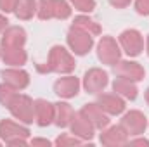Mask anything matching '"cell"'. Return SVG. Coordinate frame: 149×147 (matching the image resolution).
<instances>
[{"label": "cell", "instance_id": "9c48e42d", "mask_svg": "<svg viewBox=\"0 0 149 147\" xmlns=\"http://www.w3.org/2000/svg\"><path fill=\"white\" fill-rule=\"evenodd\" d=\"M114 73L116 76H121V78H127V80H132V81H141V80H144V76H146V69L139 64V62H135V61H118L114 66Z\"/></svg>", "mask_w": 149, "mask_h": 147}, {"label": "cell", "instance_id": "1f68e13d", "mask_svg": "<svg viewBox=\"0 0 149 147\" xmlns=\"http://www.w3.org/2000/svg\"><path fill=\"white\" fill-rule=\"evenodd\" d=\"M7 26H9V19H7V16H3L0 12V33H3Z\"/></svg>", "mask_w": 149, "mask_h": 147}, {"label": "cell", "instance_id": "2e32d148", "mask_svg": "<svg viewBox=\"0 0 149 147\" xmlns=\"http://www.w3.org/2000/svg\"><path fill=\"white\" fill-rule=\"evenodd\" d=\"M80 112H81V114H83L92 125H94V128L102 130V128H106V126L109 125V118H108V114L97 106V102L85 104V106L80 109Z\"/></svg>", "mask_w": 149, "mask_h": 147}, {"label": "cell", "instance_id": "3957f363", "mask_svg": "<svg viewBox=\"0 0 149 147\" xmlns=\"http://www.w3.org/2000/svg\"><path fill=\"white\" fill-rule=\"evenodd\" d=\"M7 109L10 111V114L16 119L23 121L26 125L33 123V119H35V102L24 94H16L12 97L10 104L7 106Z\"/></svg>", "mask_w": 149, "mask_h": 147}, {"label": "cell", "instance_id": "d4e9b609", "mask_svg": "<svg viewBox=\"0 0 149 147\" xmlns=\"http://www.w3.org/2000/svg\"><path fill=\"white\" fill-rule=\"evenodd\" d=\"M17 94V90H14V88H10L9 85H5V83H0V104L3 106V107H7L9 104H10V101H12V97Z\"/></svg>", "mask_w": 149, "mask_h": 147}, {"label": "cell", "instance_id": "5bb4252c", "mask_svg": "<svg viewBox=\"0 0 149 147\" xmlns=\"http://www.w3.org/2000/svg\"><path fill=\"white\" fill-rule=\"evenodd\" d=\"M70 128H71V133L76 135V137H80L81 140H90L92 137H94V125L78 111V112H74L73 118H71V123H70Z\"/></svg>", "mask_w": 149, "mask_h": 147}, {"label": "cell", "instance_id": "603a6c76", "mask_svg": "<svg viewBox=\"0 0 149 147\" xmlns=\"http://www.w3.org/2000/svg\"><path fill=\"white\" fill-rule=\"evenodd\" d=\"M37 16L42 21L54 19V0H38Z\"/></svg>", "mask_w": 149, "mask_h": 147}, {"label": "cell", "instance_id": "8fae6325", "mask_svg": "<svg viewBox=\"0 0 149 147\" xmlns=\"http://www.w3.org/2000/svg\"><path fill=\"white\" fill-rule=\"evenodd\" d=\"M95 102L106 114H111V116L121 114L125 111V101L118 94H104V92H101V94H97Z\"/></svg>", "mask_w": 149, "mask_h": 147}, {"label": "cell", "instance_id": "7a4b0ae2", "mask_svg": "<svg viewBox=\"0 0 149 147\" xmlns=\"http://www.w3.org/2000/svg\"><path fill=\"white\" fill-rule=\"evenodd\" d=\"M66 40H68V47L71 49L74 55H87L94 47V35L74 24H71Z\"/></svg>", "mask_w": 149, "mask_h": 147}, {"label": "cell", "instance_id": "4fadbf2b", "mask_svg": "<svg viewBox=\"0 0 149 147\" xmlns=\"http://www.w3.org/2000/svg\"><path fill=\"white\" fill-rule=\"evenodd\" d=\"M26 43V31L21 26H7L2 33V47L0 49H19Z\"/></svg>", "mask_w": 149, "mask_h": 147}, {"label": "cell", "instance_id": "ba28073f", "mask_svg": "<svg viewBox=\"0 0 149 147\" xmlns=\"http://www.w3.org/2000/svg\"><path fill=\"white\" fill-rule=\"evenodd\" d=\"M80 87H81V83L76 76L66 74V76H61L54 81V94L61 99H73L78 95Z\"/></svg>", "mask_w": 149, "mask_h": 147}, {"label": "cell", "instance_id": "52a82bcc", "mask_svg": "<svg viewBox=\"0 0 149 147\" xmlns=\"http://www.w3.org/2000/svg\"><path fill=\"white\" fill-rule=\"evenodd\" d=\"M108 83H109V76L101 68H92L83 76V88H85L87 94L97 95L108 87Z\"/></svg>", "mask_w": 149, "mask_h": 147}, {"label": "cell", "instance_id": "f546056e", "mask_svg": "<svg viewBox=\"0 0 149 147\" xmlns=\"http://www.w3.org/2000/svg\"><path fill=\"white\" fill-rule=\"evenodd\" d=\"M109 3L114 9H125V7H128L132 3V0H109Z\"/></svg>", "mask_w": 149, "mask_h": 147}, {"label": "cell", "instance_id": "4dcf8cb0", "mask_svg": "<svg viewBox=\"0 0 149 147\" xmlns=\"http://www.w3.org/2000/svg\"><path fill=\"white\" fill-rule=\"evenodd\" d=\"M30 144H31V146H45V147L52 146V142H49V140H45V139H33Z\"/></svg>", "mask_w": 149, "mask_h": 147}, {"label": "cell", "instance_id": "4316f807", "mask_svg": "<svg viewBox=\"0 0 149 147\" xmlns=\"http://www.w3.org/2000/svg\"><path fill=\"white\" fill-rule=\"evenodd\" d=\"M83 144V140L80 139V137H76V135H68V133H63L57 140H56V146H81Z\"/></svg>", "mask_w": 149, "mask_h": 147}, {"label": "cell", "instance_id": "9a60e30c", "mask_svg": "<svg viewBox=\"0 0 149 147\" xmlns=\"http://www.w3.org/2000/svg\"><path fill=\"white\" fill-rule=\"evenodd\" d=\"M56 118V104L45 101V99H37L35 101V121L38 126H49L54 123Z\"/></svg>", "mask_w": 149, "mask_h": 147}, {"label": "cell", "instance_id": "d6a6232c", "mask_svg": "<svg viewBox=\"0 0 149 147\" xmlns=\"http://www.w3.org/2000/svg\"><path fill=\"white\" fill-rule=\"evenodd\" d=\"M128 144H130V146H148V147H149V140H146V139H139V140H130V139H128Z\"/></svg>", "mask_w": 149, "mask_h": 147}, {"label": "cell", "instance_id": "30bf717a", "mask_svg": "<svg viewBox=\"0 0 149 147\" xmlns=\"http://www.w3.org/2000/svg\"><path fill=\"white\" fill-rule=\"evenodd\" d=\"M121 126L128 135H142L148 128V119L141 111H128L121 119Z\"/></svg>", "mask_w": 149, "mask_h": 147}, {"label": "cell", "instance_id": "277c9868", "mask_svg": "<svg viewBox=\"0 0 149 147\" xmlns=\"http://www.w3.org/2000/svg\"><path fill=\"white\" fill-rule=\"evenodd\" d=\"M30 135V130L12 119H2L0 121V137L9 146H26V137Z\"/></svg>", "mask_w": 149, "mask_h": 147}, {"label": "cell", "instance_id": "e0dca14e", "mask_svg": "<svg viewBox=\"0 0 149 147\" xmlns=\"http://www.w3.org/2000/svg\"><path fill=\"white\" fill-rule=\"evenodd\" d=\"M101 144H104V146H123V144H128V133H127V130L121 125L109 126L108 130H104L101 133Z\"/></svg>", "mask_w": 149, "mask_h": 147}, {"label": "cell", "instance_id": "ffe728a7", "mask_svg": "<svg viewBox=\"0 0 149 147\" xmlns=\"http://www.w3.org/2000/svg\"><path fill=\"white\" fill-rule=\"evenodd\" d=\"M38 2L37 0H17L16 7H14V14L17 19L21 21H28L37 14Z\"/></svg>", "mask_w": 149, "mask_h": 147}, {"label": "cell", "instance_id": "cb8c5ba5", "mask_svg": "<svg viewBox=\"0 0 149 147\" xmlns=\"http://www.w3.org/2000/svg\"><path fill=\"white\" fill-rule=\"evenodd\" d=\"M73 7L66 0H54V19H68L71 16Z\"/></svg>", "mask_w": 149, "mask_h": 147}, {"label": "cell", "instance_id": "d6986e66", "mask_svg": "<svg viewBox=\"0 0 149 147\" xmlns=\"http://www.w3.org/2000/svg\"><path fill=\"white\" fill-rule=\"evenodd\" d=\"M2 61L7 66L21 68L23 64H26L28 54H26L24 47H19V49H2Z\"/></svg>", "mask_w": 149, "mask_h": 147}, {"label": "cell", "instance_id": "6da1fadb", "mask_svg": "<svg viewBox=\"0 0 149 147\" xmlns=\"http://www.w3.org/2000/svg\"><path fill=\"white\" fill-rule=\"evenodd\" d=\"M38 73H61L68 74L71 73L76 68L74 57L71 55V52L63 47V45H54L49 52L47 62H37L35 64Z\"/></svg>", "mask_w": 149, "mask_h": 147}, {"label": "cell", "instance_id": "7402d4cb", "mask_svg": "<svg viewBox=\"0 0 149 147\" xmlns=\"http://www.w3.org/2000/svg\"><path fill=\"white\" fill-rule=\"evenodd\" d=\"M74 26H78V28H83L85 31H88L90 35H94V37H97V35H101V26H99V23H95L92 17H88V16H85V14H81V16H76L73 21Z\"/></svg>", "mask_w": 149, "mask_h": 147}, {"label": "cell", "instance_id": "e575fe53", "mask_svg": "<svg viewBox=\"0 0 149 147\" xmlns=\"http://www.w3.org/2000/svg\"><path fill=\"white\" fill-rule=\"evenodd\" d=\"M146 102H148V106H149V88L146 90Z\"/></svg>", "mask_w": 149, "mask_h": 147}, {"label": "cell", "instance_id": "5b68a950", "mask_svg": "<svg viewBox=\"0 0 149 147\" xmlns=\"http://www.w3.org/2000/svg\"><path fill=\"white\" fill-rule=\"evenodd\" d=\"M118 42H120L121 50H123L128 57H137V55H141L142 50H144V37H142V33H141L139 30H135V28H128V30L121 31Z\"/></svg>", "mask_w": 149, "mask_h": 147}, {"label": "cell", "instance_id": "f1b7e54d", "mask_svg": "<svg viewBox=\"0 0 149 147\" xmlns=\"http://www.w3.org/2000/svg\"><path fill=\"white\" fill-rule=\"evenodd\" d=\"M17 0H0V10L2 12H14V7H16Z\"/></svg>", "mask_w": 149, "mask_h": 147}, {"label": "cell", "instance_id": "8992f818", "mask_svg": "<svg viewBox=\"0 0 149 147\" xmlns=\"http://www.w3.org/2000/svg\"><path fill=\"white\" fill-rule=\"evenodd\" d=\"M97 57L102 64L114 66L121 59V47L113 37L106 35L99 40L97 43Z\"/></svg>", "mask_w": 149, "mask_h": 147}, {"label": "cell", "instance_id": "83f0119b", "mask_svg": "<svg viewBox=\"0 0 149 147\" xmlns=\"http://www.w3.org/2000/svg\"><path fill=\"white\" fill-rule=\"evenodd\" d=\"M135 10L139 16H149V0H135Z\"/></svg>", "mask_w": 149, "mask_h": 147}, {"label": "cell", "instance_id": "836d02e7", "mask_svg": "<svg viewBox=\"0 0 149 147\" xmlns=\"http://www.w3.org/2000/svg\"><path fill=\"white\" fill-rule=\"evenodd\" d=\"M146 50H148V55H149V35L146 38Z\"/></svg>", "mask_w": 149, "mask_h": 147}, {"label": "cell", "instance_id": "ac0fdd59", "mask_svg": "<svg viewBox=\"0 0 149 147\" xmlns=\"http://www.w3.org/2000/svg\"><path fill=\"white\" fill-rule=\"evenodd\" d=\"M113 90H114V94H118L120 97L128 99V101H135L137 94H139L135 81L121 78V76H116V80L113 81Z\"/></svg>", "mask_w": 149, "mask_h": 147}, {"label": "cell", "instance_id": "7c38bea8", "mask_svg": "<svg viewBox=\"0 0 149 147\" xmlns=\"http://www.w3.org/2000/svg\"><path fill=\"white\" fill-rule=\"evenodd\" d=\"M0 76L3 80V83L9 85L14 90H23V88H26L30 85V74L24 69H21V68H12L10 66V68L3 69L0 73Z\"/></svg>", "mask_w": 149, "mask_h": 147}, {"label": "cell", "instance_id": "d590c367", "mask_svg": "<svg viewBox=\"0 0 149 147\" xmlns=\"http://www.w3.org/2000/svg\"><path fill=\"white\" fill-rule=\"evenodd\" d=\"M0 57H2V49H0Z\"/></svg>", "mask_w": 149, "mask_h": 147}, {"label": "cell", "instance_id": "44dd1931", "mask_svg": "<svg viewBox=\"0 0 149 147\" xmlns=\"http://www.w3.org/2000/svg\"><path fill=\"white\" fill-rule=\"evenodd\" d=\"M73 114H74V111L68 102H57L56 104V118H54V123L57 126H61V128H66V126H70Z\"/></svg>", "mask_w": 149, "mask_h": 147}, {"label": "cell", "instance_id": "484cf974", "mask_svg": "<svg viewBox=\"0 0 149 147\" xmlns=\"http://www.w3.org/2000/svg\"><path fill=\"white\" fill-rule=\"evenodd\" d=\"M71 7L83 14H90L95 9V0H71Z\"/></svg>", "mask_w": 149, "mask_h": 147}]
</instances>
